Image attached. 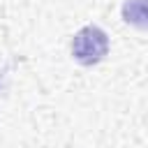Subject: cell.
Wrapping results in <instances>:
<instances>
[{
  "instance_id": "obj_1",
  "label": "cell",
  "mask_w": 148,
  "mask_h": 148,
  "mask_svg": "<svg viewBox=\"0 0 148 148\" xmlns=\"http://www.w3.org/2000/svg\"><path fill=\"white\" fill-rule=\"evenodd\" d=\"M109 49H111L109 32L97 23H88V25L79 28L74 32V37H72V42H69L72 60L79 62L81 67L99 65L109 56Z\"/></svg>"
},
{
  "instance_id": "obj_2",
  "label": "cell",
  "mask_w": 148,
  "mask_h": 148,
  "mask_svg": "<svg viewBox=\"0 0 148 148\" xmlns=\"http://www.w3.org/2000/svg\"><path fill=\"white\" fill-rule=\"evenodd\" d=\"M120 16L127 25L136 30H146L148 25V5L146 0H125L120 7Z\"/></svg>"
}]
</instances>
